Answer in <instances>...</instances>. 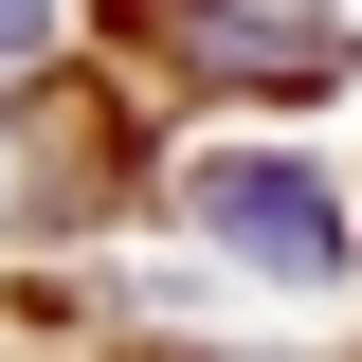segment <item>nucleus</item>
<instances>
[{"label":"nucleus","instance_id":"1","mask_svg":"<svg viewBox=\"0 0 362 362\" xmlns=\"http://www.w3.org/2000/svg\"><path fill=\"white\" fill-rule=\"evenodd\" d=\"M181 199H199V235H218V254L290 272V290H326V272H344V218H326V181H308V163H272V145H218Z\"/></svg>","mask_w":362,"mask_h":362},{"label":"nucleus","instance_id":"2","mask_svg":"<svg viewBox=\"0 0 362 362\" xmlns=\"http://www.w3.org/2000/svg\"><path fill=\"white\" fill-rule=\"evenodd\" d=\"M18 54H37V0H0V73H18Z\"/></svg>","mask_w":362,"mask_h":362}]
</instances>
